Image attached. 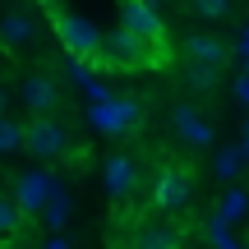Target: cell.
<instances>
[{"label": "cell", "mask_w": 249, "mask_h": 249, "mask_svg": "<svg viewBox=\"0 0 249 249\" xmlns=\"http://www.w3.org/2000/svg\"><path fill=\"white\" fill-rule=\"evenodd\" d=\"M245 213V194H226L222 198V213H217V222H240Z\"/></svg>", "instance_id": "obj_17"}, {"label": "cell", "mask_w": 249, "mask_h": 249, "mask_svg": "<svg viewBox=\"0 0 249 249\" xmlns=\"http://www.w3.org/2000/svg\"><path fill=\"white\" fill-rule=\"evenodd\" d=\"M18 97H23V107L33 111V116H51L55 107H60V79L46 70H33L23 79V88H18Z\"/></svg>", "instance_id": "obj_4"}, {"label": "cell", "mask_w": 249, "mask_h": 249, "mask_svg": "<svg viewBox=\"0 0 249 249\" xmlns=\"http://www.w3.org/2000/svg\"><path fill=\"white\" fill-rule=\"evenodd\" d=\"M5 111H9V88L0 83V116H5Z\"/></svg>", "instance_id": "obj_19"}, {"label": "cell", "mask_w": 249, "mask_h": 249, "mask_svg": "<svg viewBox=\"0 0 249 249\" xmlns=\"http://www.w3.org/2000/svg\"><path fill=\"white\" fill-rule=\"evenodd\" d=\"M152 51H157V46H152L148 37H139L129 23H120L116 33H102V55L97 60L107 65V70H139L143 60H152Z\"/></svg>", "instance_id": "obj_1"}, {"label": "cell", "mask_w": 249, "mask_h": 249, "mask_svg": "<svg viewBox=\"0 0 249 249\" xmlns=\"http://www.w3.org/2000/svg\"><path fill=\"white\" fill-rule=\"evenodd\" d=\"M14 152H28V120H14L5 111L0 116V157H14Z\"/></svg>", "instance_id": "obj_12"}, {"label": "cell", "mask_w": 249, "mask_h": 249, "mask_svg": "<svg viewBox=\"0 0 249 249\" xmlns=\"http://www.w3.org/2000/svg\"><path fill=\"white\" fill-rule=\"evenodd\" d=\"M185 60H208V65H226L231 60V46L213 33H189L185 37Z\"/></svg>", "instance_id": "obj_10"}, {"label": "cell", "mask_w": 249, "mask_h": 249, "mask_svg": "<svg viewBox=\"0 0 249 249\" xmlns=\"http://www.w3.org/2000/svg\"><path fill=\"white\" fill-rule=\"evenodd\" d=\"M235 166H240L235 152H222V157H217V171H222V176H235Z\"/></svg>", "instance_id": "obj_18"}, {"label": "cell", "mask_w": 249, "mask_h": 249, "mask_svg": "<svg viewBox=\"0 0 249 249\" xmlns=\"http://www.w3.org/2000/svg\"><path fill=\"white\" fill-rule=\"evenodd\" d=\"M134 240L148 245V249H176V245H185V235H180L176 226H161V222H157V226H143Z\"/></svg>", "instance_id": "obj_14"}, {"label": "cell", "mask_w": 249, "mask_h": 249, "mask_svg": "<svg viewBox=\"0 0 249 249\" xmlns=\"http://www.w3.org/2000/svg\"><path fill=\"white\" fill-rule=\"evenodd\" d=\"M185 198H189V180H185V171H166V180H161V189H157V208L176 213V208H185Z\"/></svg>", "instance_id": "obj_13"}, {"label": "cell", "mask_w": 249, "mask_h": 249, "mask_svg": "<svg viewBox=\"0 0 249 249\" xmlns=\"http://www.w3.org/2000/svg\"><path fill=\"white\" fill-rule=\"evenodd\" d=\"M102 185H107L111 198H129L134 185H139V166H134V157H124V152H111L107 161H102Z\"/></svg>", "instance_id": "obj_5"}, {"label": "cell", "mask_w": 249, "mask_h": 249, "mask_svg": "<svg viewBox=\"0 0 249 249\" xmlns=\"http://www.w3.org/2000/svg\"><path fill=\"white\" fill-rule=\"evenodd\" d=\"M171 124H176V134L189 143V148H208V143H213V124L198 116L189 102H180V107L171 111Z\"/></svg>", "instance_id": "obj_8"}, {"label": "cell", "mask_w": 249, "mask_h": 249, "mask_svg": "<svg viewBox=\"0 0 249 249\" xmlns=\"http://www.w3.org/2000/svg\"><path fill=\"white\" fill-rule=\"evenodd\" d=\"M33 42H37V18L23 14V9H9L0 18V46L5 51H28Z\"/></svg>", "instance_id": "obj_7"}, {"label": "cell", "mask_w": 249, "mask_h": 249, "mask_svg": "<svg viewBox=\"0 0 249 249\" xmlns=\"http://www.w3.org/2000/svg\"><path fill=\"white\" fill-rule=\"evenodd\" d=\"M28 152L37 161H60L70 152V129L55 116H33L28 120Z\"/></svg>", "instance_id": "obj_3"}, {"label": "cell", "mask_w": 249, "mask_h": 249, "mask_svg": "<svg viewBox=\"0 0 249 249\" xmlns=\"http://www.w3.org/2000/svg\"><path fill=\"white\" fill-rule=\"evenodd\" d=\"M51 28H55V37L65 42V51H70V55H79V60H97V55H102V28L92 23V18L55 9Z\"/></svg>", "instance_id": "obj_2"}, {"label": "cell", "mask_w": 249, "mask_h": 249, "mask_svg": "<svg viewBox=\"0 0 249 249\" xmlns=\"http://www.w3.org/2000/svg\"><path fill=\"white\" fill-rule=\"evenodd\" d=\"M14 198H18V208H23L28 217L46 213V198H51V180H46V171H23V176H14Z\"/></svg>", "instance_id": "obj_6"}, {"label": "cell", "mask_w": 249, "mask_h": 249, "mask_svg": "<svg viewBox=\"0 0 249 249\" xmlns=\"http://www.w3.org/2000/svg\"><path fill=\"white\" fill-rule=\"evenodd\" d=\"M23 217H28V213L18 208V198H14V194H0V235H14Z\"/></svg>", "instance_id": "obj_15"}, {"label": "cell", "mask_w": 249, "mask_h": 249, "mask_svg": "<svg viewBox=\"0 0 249 249\" xmlns=\"http://www.w3.org/2000/svg\"><path fill=\"white\" fill-rule=\"evenodd\" d=\"M189 9H194L198 18H213V23H217V18L231 14V0H189Z\"/></svg>", "instance_id": "obj_16"}, {"label": "cell", "mask_w": 249, "mask_h": 249, "mask_svg": "<svg viewBox=\"0 0 249 249\" xmlns=\"http://www.w3.org/2000/svg\"><path fill=\"white\" fill-rule=\"evenodd\" d=\"M120 23H129L134 33H139V37H148L152 46H161V18L152 14L143 0H124V5H120Z\"/></svg>", "instance_id": "obj_9"}, {"label": "cell", "mask_w": 249, "mask_h": 249, "mask_svg": "<svg viewBox=\"0 0 249 249\" xmlns=\"http://www.w3.org/2000/svg\"><path fill=\"white\" fill-rule=\"evenodd\" d=\"M217 79H222V65H208V60H185V70H180V83L189 92H213Z\"/></svg>", "instance_id": "obj_11"}]
</instances>
